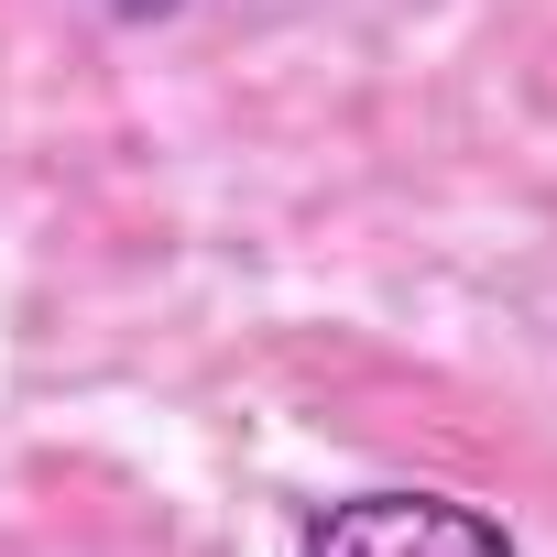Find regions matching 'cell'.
Returning <instances> with one entry per match:
<instances>
[{
    "instance_id": "obj_1",
    "label": "cell",
    "mask_w": 557,
    "mask_h": 557,
    "mask_svg": "<svg viewBox=\"0 0 557 557\" xmlns=\"http://www.w3.org/2000/svg\"><path fill=\"white\" fill-rule=\"evenodd\" d=\"M296 557H513V535L448 492H350V503L307 513Z\"/></svg>"
},
{
    "instance_id": "obj_2",
    "label": "cell",
    "mask_w": 557,
    "mask_h": 557,
    "mask_svg": "<svg viewBox=\"0 0 557 557\" xmlns=\"http://www.w3.org/2000/svg\"><path fill=\"white\" fill-rule=\"evenodd\" d=\"M99 12H121V23H153V12H175V0H99Z\"/></svg>"
}]
</instances>
